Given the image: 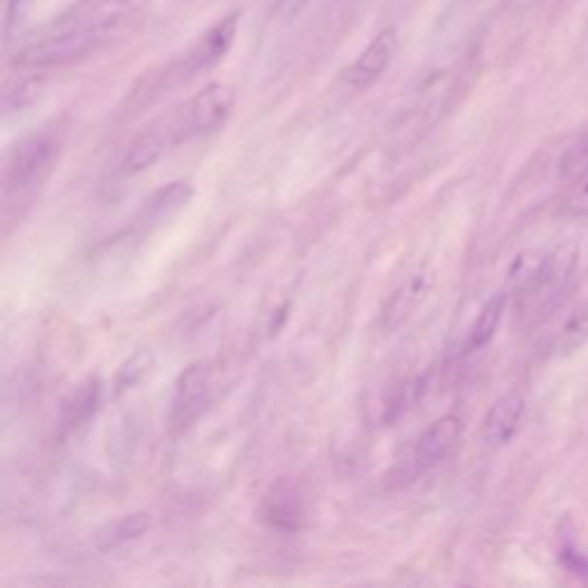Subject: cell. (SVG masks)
<instances>
[{"mask_svg": "<svg viewBox=\"0 0 588 588\" xmlns=\"http://www.w3.org/2000/svg\"><path fill=\"white\" fill-rule=\"evenodd\" d=\"M113 33L108 30L92 28H51L49 35L35 44H28L14 56V65L26 69H44V67H63L79 63L95 53Z\"/></svg>", "mask_w": 588, "mask_h": 588, "instance_id": "obj_1", "label": "cell"}, {"mask_svg": "<svg viewBox=\"0 0 588 588\" xmlns=\"http://www.w3.org/2000/svg\"><path fill=\"white\" fill-rule=\"evenodd\" d=\"M235 104V92L226 83H210L203 90L196 92L187 104H184L173 120V138L177 143H187L193 138L214 134L228 120Z\"/></svg>", "mask_w": 588, "mask_h": 588, "instance_id": "obj_2", "label": "cell"}, {"mask_svg": "<svg viewBox=\"0 0 588 588\" xmlns=\"http://www.w3.org/2000/svg\"><path fill=\"white\" fill-rule=\"evenodd\" d=\"M60 152V141L51 131L30 134L14 145L5 161V189L19 191L40 182Z\"/></svg>", "mask_w": 588, "mask_h": 588, "instance_id": "obj_3", "label": "cell"}, {"mask_svg": "<svg viewBox=\"0 0 588 588\" xmlns=\"http://www.w3.org/2000/svg\"><path fill=\"white\" fill-rule=\"evenodd\" d=\"M150 0H79L53 21L51 28H92L115 33L122 23L143 10Z\"/></svg>", "mask_w": 588, "mask_h": 588, "instance_id": "obj_4", "label": "cell"}, {"mask_svg": "<svg viewBox=\"0 0 588 588\" xmlns=\"http://www.w3.org/2000/svg\"><path fill=\"white\" fill-rule=\"evenodd\" d=\"M462 437V421L458 416L446 414L441 419L432 421L428 428L423 430V435L416 439L412 448V455L407 460V476H421L428 474L430 469H435L437 464L444 462Z\"/></svg>", "mask_w": 588, "mask_h": 588, "instance_id": "obj_5", "label": "cell"}, {"mask_svg": "<svg viewBox=\"0 0 588 588\" xmlns=\"http://www.w3.org/2000/svg\"><path fill=\"white\" fill-rule=\"evenodd\" d=\"M212 393V370L207 363L196 361L177 377L173 400H170V421L177 428H187L203 414Z\"/></svg>", "mask_w": 588, "mask_h": 588, "instance_id": "obj_6", "label": "cell"}, {"mask_svg": "<svg viewBox=\"0 0 588 588\" xmlns=\"http://www.w3.org/2000/svg\"><path fill=\"white\" fill-rule=\"evenodd\" d=\"M239 19H242V12H232L226 19L214 23V26L191 46V51L182 63V72L187 76H196L212 69L214 65H219L221 60L228 56L232 42H235Z\"/></svg>", "mask_w": 588, "mask_h": 588, "instance_id": "obj_7", "label": "cell"}, {"mask_svg": "<svg viewBox=\"0 0 588 588\" xmlns=\"http://www.w3.org/2000/svg\"><path fill=\"white\" fill-rule=\"evenodd\" d=\"M170 145H175L170 120L164 122V125L145 129L143 134L136 136L134 141L125 147V152L120 154L118 164H115V175L134 177L138 173H143V170L152 168L161 157H164V152Z\"/></svg>", "mask_w": 588, "mask_h": 588, "instance_id": "obj_8", "label": "cell"}, {"mask_svg": "<svg viewBox=\"0 0 588 588\" xmlns=\"http://www.w3.org/2000/svg\"><path fill=\"white\" fill-rule=\"evenodd\" d=\"M398 51V33L393 28H386L382 33L373 37L366 49L361 51V56L354 60L350 69L345 72V81L352 88H368L373 85L379 76L386 72V67L391 65L393 56Z\"/></svg>", "mask_w": 588, "mask_h": 588, "instance_id": "obj_9", "label": "cell"}, {"mask_svg": "<svg viewBox=\"0 0 588 588\" xmlns=\"http://www.w3.org/2000/svg\"><path fill=\"white\" fill-rule=\"evenodd\" d=\"M526 412L524 396L517 391H508L492 402L483 421V435L490 446H506L520 430Z\"/></svg>", "mask_w": 588, "mask_h": 588, "instance_id": "obj_10", "label": "cell"}, {"mask_svg": "<svg viewBox=\"0 0 588 588\" xmlns=\"http://www.w3.org/2000/svg\"><path fill=\"white\" fill-rule=\"evenodd\" d=\"M193 198V184L189 180H175L157 189L138 212V223L145 228L161 226V223L173 219V216L184 210Z\"/></svg>", "mask_w": 588, "mask_h": 588, "instance_id": "obj_11", "label": "cell"}, {"mask_svg": "<svg viewBox=\"0 0 588 588\" xmlns=\"http://www.w3.org/2000/svg\"><path fill=\"white\" fill-rule=\"evenodd\" d=\"M262 513L278 531H299L304 522V501L290 483H278L267 492Z\"/></svg>", "mask_w": 588, "mask_h": 588, "instance_id": "obj_12", "label": "cell"}, {"mask_svg": "<svg viewBox=\"0 0 588 588\" xmlns=\"http://www.w3.org/2000/svg\"><path fill=\"white\" fill-rule=\"evenodd\" d=\"M154 526V515L147 510H136V513L122 515L120 520L111 522L97 533V549L102 552H113V549L134 545L136 540L145 538Z\"/></svg>", "mask_w": 588, "mask_h": 588, "instance_id": "obj_13", "label": "cell"}, {"mask_svg": "<svg viewBox=\"0 0 588 588\" xmlns=\"http://www.w3.org/2000/svg\"><path fill=\"white\" fill-rule=\"evenodd\" d=\"M428 288L430 276L425 272L414 274L407 283H402L384 308V331H396L398 327H402L409 320V315L414 313V308L419 306V301L425 297Z\"/></svg>", "mask_w": 588, "mask_h": 588, "instance_id": "obj_14", "label": "cell"}, {"mask_svg": "<svg viewBox=\"0 0 588 588\" xmlns=\"http://www.w3.org/2000/svg\"><path fill=\"white\" fill-rule=\"evenodd\" d=\"M506 306H508V294H494V297L485 301L481 313L476 315V320L469 329L467 352L483 350L485 345L492 343V338L497 336L501 320H504Z\"/></svg>", "mask_w": 588, "mask_h": 588, "instance_id": "obj_15", "label": "cell"}, {"mask_svg": "<svg viewBox=\"0 0 588 588\" xmlns=\"http://www.w3.org/2000/svg\"><path fill=\"white\" fill-rule=\"evenodd\" d=\"M99 402H102V386H99L97 379H90L88 384L79 386L65 402L63 421L67 428H79L90 416H95Z\"/></svg>", "mask_w": 588, "mask_h": 588, "instance_id": "obj_16", "label": "cell"}, {"mask_svg": "<svg viewBox=\"0 0 588 588\" xmlns=\"http://www.w3.org/2000/svg\"><path fill=\"white\" fill-rule=\"evenodd\" d=\"M40 92L42 79H37V76H17V79H10L3 88V113H23L37 102Z\"/></svg>", "mask_w": 588, "mask_h": 588, "instance_id": "obj_17", "label": "cell"}, {"mask_svg": "<svg viewBox=\"0 0 588 588\" xmlns=\"http://www.w3.org/2000/svg\"><path fill=\"white\" fill-rule=\"evenodd\" d=\"M588 340V304L579 306L575 313H572L566 324H563L559 334V350L575 352Z\"/></svg>", "mask_w": 588, "mask_h": 588, "instance_id": "obj_18", "label": "cell"}, {"mask_svg": "<svg viewBox=\"0 0 588 588\" xmlns=\"http://www.w3.org/2000/svg\"><path fill=\"white\" fill-rule=\"evenodd\" d=\"M588 173V131L570 147L561 161V175L568 184Z\"/></svg>", "mask_w": 588, "mask_h": 588, "instance_id": "obj_19", "label": "cell"}, {"mask_svg": "<svg viewBox=\"0 0 588 588\" xmlns=\"http://www.w3.org/2000/svg\"><path fill=\"white\" fill-rule=\"evenodd\" d=\"M152 366V354L150 352H138L131 357L125 366L120 368L118 379H115V386H118V393L131 389V386L141 382L147 375V370Z\"/></svg>", "mask_w": 588, "mask_h": 588, "instance_id": "obj_20", "label": "cell"}, {"mask_svg": "<svg viewBox=\"0 0 588 588\" xmlns=\"http://www.w3.org/2000/svg\"><path fill=\"white\" fill-rule=\"evenodd\" d=\"M570 210L577 214H588V173L570 182Z\"/></svg>", "mask_w": 588, "mask_h": 588, "instance_id": "obj_21", "label": "cell"}, {"mask_svg": "<svg viewBox=\"0 0 588 588\" xmlns=\"http://www.w3.org/2000/svg\"><path fill=\"white\" fill-rule=\"evenodd\" d=\"M308 3V0H276V7H274V12L278 14V17H283V19H290V17H294V14H297L301 7H304Z\"/></svg>", "mask_w": 588, "mask_h": 588, "instance_id": "obj_22", "label": "cell"}, {"mask_svg": "<svg viewBox=\"0 0 588 588\" xmlns=\"http://www.w3.org/2000/svg\"><path fill=\"white\" fill-rule=\"evenodd\" d=\"M23 3H26V0H12V3H10V12H7V26H12V21L17 19V14L21 12Z\"/></svg>", "mask_w": 588, "mask_h": 588, "instance_id": "obj_23", "label": "cell"}]
</instances>
